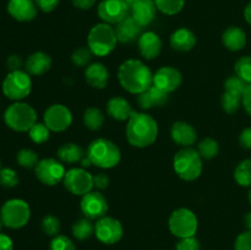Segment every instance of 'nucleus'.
Wrapping results in <instances>:
<instances>
[{
  "label": "nucleus",
  "instance_id": "nucleus-1",
  "mask_svg": "<svg viewBox=\"0 0 251 250\" xmlns=\"http://www.w3.org/2000/svg\"><path fill=\"white\" fill-rule=\"evenodd\" d=\"M118 78L125 91L140 95L153 85V74L147 65L137 59H127L118 70Z\"/></svg>",
  "mask_w": 251,
  "mask_h": 250
},
{
  "label": "nucleus",
  "instance_id": "nucleus-2",
  "mask_svg": "<svg viewBox=\"0 0 251 250\" xmlns=\"http://www.w3.org/2000/svg\"><path fill=\"white\" fill-rule=\"evenodd\" d=\"M125 132L131 146L145 149L156 141L158 136V124L150 114L132 112L131 117L127 120Z\"/></svg>",
  "mask_w": 251,
  "mask_h": 250
},
{
  "label": "nucleus",
  "instance_id": "nucleus-3",
  "mask_svg": "<svg viewBox=\"0 0 251 250\" xmlns=\"http://www.w3.org/2000/svg\"><path fill=\"white\" fill-rule=\"evenodd\" d=\"M86 156L93 166L102 169H110L119 164L122 152L113 141L104 137H98L88 145Z\"/></svg>",
  "mask_w": 251,
  "mask_h": 250
},
{
  "label": "nucleus",
  "instance_id": "nucleus-4",
  "mask_svg": "<svg viewBox=\"0 0 251 250\" xmlns=\"http://www.w3.org/2000/svg\"><path fill=\"white\" fill-rule=\"evenodd\" d=\"M118 43L115 29L112 25L102 22L90 29L87 37V46L96 56H107L115 49Z\"/></svg>",
  "mask_w": 251,
  "mask_h": 250
},
{
  "label": "nucleus",
  "instance_id": "nucleus-5",
  "mask_svg": "<svg viewBox=\"0 0 251 250\" xmlns=\"http://www.w3.org/2000/svg\"><path fill=\"white\" fill-rule=\"evenodd\" d=\"M173 167L179 178L185 181H193L202 173V158L198 150L184 147L174 156Z\"/></svg>",
  "mask_w": 251,
  "mask_h": 250
},
{
  "label": "nucleus",
  "instance_id": "nucleus-6",
  "mask_svg": "<svg viewBox=\"0 0 251 250\" xmlns=\"http://www.w3.org/2000/svg\"><path fill=\"white\" fill-rule=\"evenodd\" d=\"M4 122L14 131H28L37 123V113L28 103L15 102L5 110Z\"/></svg>",
  "mask_w": 251,
  "mask_h": 250
},
{
  "label": "nucleus",
  "instance_id": "nucleus-7",
  "mask_svg": "<svg viewBox=\"0 0 251 250\" xmlns=\"http://www.w3.org/2000/svg\"><path fill=\"white\" fill-rule=\"evenodd\" d=\"M0 218L2 225L11 229H20L28 223L31 218V208L25 200L11 199L0 208Z\"/></svg>",
  "mask_w": 251,
  "mask_h": 250
},
{
  "label": "nucleus",
  "instance_id": "nucleus-8",
  "mask_svg": "<svg viewBox=\"0 0 251 250\" xmlns=\"http://www.w3.org/2000/svg\"><path fill=\"white\" fill-rule=\"evenodd\" d=\"M1 88L2 93H4L9 100L20 102V100L28 97L29 93H31V75H29L27 71L24 70L10 71V73L5 76L4 81H2Z\"/></svg>",
  "mask_w": 251,
  "mask_h": 250
},
{
  "label": "nucleus",
  "instance_id": "nucleus-9",
  "mask_svg": "<svg viewBox=\"0 0 251 250\" xmlns=\"http://www.w3.org/2000/svg\"><path fill=\"white\" fill-rule=\"evenodd\" d=\"M168 225L172 234L181 239V238L194 237L198 230L199 222L193 211L181 207L172 212Z\"/></svg>",
  "mask_w": 251,
  "mask_h": 250
},
{
  "label": "nucleus",
  "instance_id": "nucleus-10",
  "mask_svg": "<svg viewBox=\"0 0 251 250\" xmlns=\"http://www.w3.org/2000/svg\"><path fill=\"white\" fill-rule=\"evenodd\" d=\"M63 184L73 195L83 196L92 191L93 175L85 168H71L65 173Z\"/></svg>",
  "mask_w": 251,
  "mask_h": 250
},
{
  "label": "nucleus",
  "instance_id": "nucleus-11",
  "mask_svg": "<svg viewBox=\"0 0 251 250\" xmlns=\"http://www.w3.org/2000/svg\"><path fill=\"white\" fill-rule=\"evenodd\" d=\"M65 173V167L55 158L41 159L34 168V174H36L37 179L42 184L48 186H54L63 181Z\"/></svg>",
  "mask_w": 251,
  "mask_h": 250
},
{
  "label": "nucleus",
  "instance_id": "nucleus-12",
  "mask_svg": "<svg viewBox=\"0 0 251 250\" xmlns=\"http://www.w3.org/2000/svg\"><path fill=\"white\" fill-rule=\"evenodd\" d=\"M123 225L119 220L109 216L97 220L95 225V234L100 243L107 245L115 244L123 238Z\"/></svg>",
  "mask_w": 251,
  "mask_h": 250
},
{
  "label": "nucleus",
  "instance_id": "nucleus-13",
  "mask_svg": "<svg viewBox=\"0 0 251 250\" xmlns=\"http://www.w3.org/2000/svg\"><path fill=\"white\" fill-rule=\"evenodd\" d=\"M43 120L50 131L63 132L70 127L73 123V114L66 105L51 104L44 112Z\"/></svg>",
  "mask_w": 251,
  "mask_h": 250
},
{
  "label": "nucleus",
  "instance_id": "nucleus-14",
  "mask_svg": "<svg viewBox=\"0 0 251 250\" xmlns=\"http://www.w3.org/2000/svg\"><path fill=\"white\" fill-rule=\"evenodd\" d=\"M80 207L86 218L90 220H100L107 216L108 201L105 196L100 191H90L82 196Z\"/></svg>",
  "mask_w": 251,
  "mask_h": 250
},
{
  "label": "nucleus",
  "instance_id": "nucleus-15",
  "mask_svg": "<svg viewBox=\"0 0 251 250\" xmlns=\"http://www.w3.org/2000/svg\"><path fill=\"white\" fill-rule=\"evenodd\" d=\"M130 6L124 0H102L98 4L97 12L104 24L117 25L129 16Z\"/></svg>",
  "mask_w": 251,
  "mask_h": 250
},
{
  "label": "nucleus",
  "instance_id": "nucleus-16",
  "mask_svg": "<svg viewBox=\"0 0 251 250\" xmlns=\"http://www.w3.org/2000/svg\"><path fill=\"white\" fill-rule=\"evenodd\" d=\"M183 82V75L173 66H163L153 74V85L164 92L172 93L178 90Z\"/></svg>",
  "mask_w": 251,
  "mask_h": 250
},
{
  "label": "nucleus",
  "instance_id": "nucleus-17",
  "mask_svg": "<svg viewBox=\"0 0 251 250\" xmlns=\"http://www.w3.org/2000/svg\"><path fill=\"white\" fill-rule=\"evenodd\" d=\"M37 5L34 0H9L7 12L19 22H29L36 19Z\"/></svg>",
  "mask_w": 251,
  "mask_h": 250
},
{
  "label": "nucleus",
  "instance_id": "nucleus-18",
  "mask_svg": "<svg viewBox=\"0 0 251 250\" xmlns=\"http://www.w3.org/2000/svg\"><path fill=\"white\" fill-rule=\"evenodd\" d=\"M131 16L140 26H149L157 16V6L153 0H136L130 6Z\"/></svg>",
  "mask_w": 251,
  "mask_h": 250
},
{
  "label": "nucleus",
  "instance_id": "nucleus-19",
  "mask_svg": "<svg viewBox=\"0 0 251 250\" xmlns=\"http://www.w3.org/2000/svg\"><path fill=\"white\" fill-rule=\"evenodd\" d=\"M140 54L147 60L156 59L162 51V39L157 33L152 31L144 32L137 39Z\"/></svg>",
  "mask_w": 251,
  "mask_h": 250
},
{
  "label": "nucleus",
  "instance_id": "nucleus-20",
  "mask_svg": "<svg viewBox=\"0 0 251 250\" xmlns=\"http://www.w3.org/2000/svg\"><path fill=\"white\" fill-rule=\"evenodd\" d=\"M171 137L178 146L191 147L198 139L195 127L186 122H176L172 125Z\"/></svg>",
  "mask_w": 251,
  "mask_h": 250
},
{
  "label": "nucleus",
  "instance_id": "nucleus-21",
  "mask_svg": "<svg viewBox=\"0 0 251 250\" xmlns=\"http://www.w3.org/2000/svg\"><path fill=\"white\" fill-rule=\"evenodd\" d=\"M115 34H117L118 42L123 44L132 43L134 41L140 38L142 34V26H140L132 16H126L124 20L117 24L115 27Z\"/></svg>",
  "mask_w": 251,
  "mask_h": 250
},
{
  "label": "nucleus",
  "instance_id": "nucleus-22",
  "mask_svg": "<svg viewBox=\"0 0 251 250\" xmlns=\"http://www.w3.org/2000/svg\"><path fill=\"white\" fill-rule=\"evenodd\" d=\"M51 63L53 60H51L50 55L44 51H36L27 58L26 63H25V69L29 75L41 76L50 70Z\"/></svg>",
  "mask_w": 251,
  "mask_h": 250
},
{
  "label": "nucleus",
  "instance_id": "nucleus-23",
  "mask_svg": "<svg viewBox=\"0 0 251 250\" xmlns=\"http://www.w3.org/2000/svg\"><path fill=\"white\" fill-rule=\"evenodd\" d=\"M85 78L88 85L93 88L102 90L108 85L109 71L102 63H92L85 70Z\"/></svg>",
  "mask_w": 251,
  "mask_h": 250
},
{
  "label": "nucleus",
  "instance_id": "nucleus-24",
  "mask_svg": "<svg viewBox=\"0 0 251 250\" xmlns=\"http://www.w3.org/2000/svg\"><path fill=\"white\" fill-rule=\"evenodd\" d=\"M169 42H171V47L174 50L189 51L195 47L196 36L191 29L181 27V28L176 29L172 33Z\"/></svg>",
  "mask_w": 251,
  "mask_h": 250
},
{
  "label": "nucleus",
  "instance_id": "nucleus-25",
  "mask_svg": "<svg viewBox=\"0 0 251 250\" xmlns=\"http://www.w3.org/2000/svg\"><path fill=\"white\" fill-rule=\"evenodd\" d=\"M222 43L228 50L239 51L247 44V33L238 26H230L223 32Z\"/></svg>",
  "mask_w": 251,
  "mask_h": 250
},
{
  "label": "nucleus",
  "instance_id": "nucleus-26",
  "mask_svg": "<svg viewBox=\"0 0 251 250\" xmlns=\"http://www.w3.org/2000/svg\"><path fill=\"white\" fill-rule=\"evenodd\" d=\"M132 108L129 100L123 97H113L107 103V113L110 118L118 122H125L129 120L132 114Z\"/></svg>",
  "mask_w": 251,
  "mask_h": 250
},
{
  "label": "nucleus",
  "instance_id": "nucleus-27",
  "mask_svg": "<svg viewBox=\"0 0 251 250\" xmlns=\"http://www.w3.org/2000/svg\"><path fill=\"white\" fill-rule=\"evenodd\" d=\"M56 154H58V158L60 159V162L69 164L81 162L86 156L82 147L78 146L77 144H74V142L61 145L56 151Z\"/></svg>",
  "mask_w": 251,
  "mask_h": 250
},
{
  "label": "nucleus",
  "instance_id": "nucleus-28",
  "mask_svg": "<svg viewBox=\"0 0 251 250\" xmlns=\"http://www.w3.org/2000/svg\"><path fill=\"white\" fill-rule=\"evenodd\" d=\"M104 114L102 110L98 109L96 107H90L85 110L83 113V124L87 129L92 130V131H97L104 124Z\"/></svg>",
  "mask_w": 251,
  "mask_h": 250
},
{
  "label": "nucleus",
  "instance_id": "nucleus-29",
  "mask_svg": "<svg viewBox=\"0 0 251 250\" xmlns=\"http://www.w3.org/2000/svg\"><path fill=\"white\" fill-rule=\"evenodd\" d=\"M90 218H81L73 225V235L77 240H86L95 233V225Z\"/></svg>",
  "mask_w": 251,
  "mask_h": 250
},
{
  "label": "nucleus",
  "instance_id": "nucleus-30",
  "mask_svg": "<svg viewBox=\"0 0 251 250\" xmlns=\"http://www.w3.org/2000/svg\"><path fill=\"white\" fill-rule=\"evenodd\" d=\"M234 179L240 186H251V158L240 162L234 169Z\"/></svg>",
  "mask_w": 251,
  "mask_h": 250
},
{
  "label": "nucleus",
  "instance_id": "nucleus-31",
  "mask_svg": "<svg viewBox=\"0 0 251 250\" xmlns=\"http://www.w3.org/2000/svg\"><path fill=\"white\" fill-rule=\"evenodd\" d=\"M198 152L202 159H212L220 153V145L212 137H205L198 145Z\"/></svg>",
  "mask_w": 251,
  "mask_h": 250
},
{
  "label": "nucleus",
  "instance_id": "nucleus-32",
  "mask_svg": "<svg viewBox=\"0 0 251 250\" xmlns=\"http://www.w3.org/2000/svg\"><path fill=\"white\" fill-rule=\"evenodd\" d=\"M153 1L157 10L168 16L179 14L185 5V0H153Z\"/></svg>",
  "mask_w": 251,
  "mask_h": 250
},
{
  "label": "nucleus",
  "instance_id": "nucleus-33",
  "mask_svg": "<svg viewBox=\"0 0 251 250\" xmlns=\"http://www.w3.org/2000/svg\"><path fill=\"white\" fill-rule=\"evenodd\" d=\"M16 161L19 163V166L24 167V168L31 169L36 168V166L38 164L39 158L38 154L31 149H22L17 152L16 154Z\"/></svg>",
  "mask_w": 251,
  "mask_h": 250
},
{
  "label": "nucleus",
  "instance_id": "nucleus-34",
  "mask_svg": "<svg viewBox=\"0 0 251 250\" xmlns=\"http://www.w3.org/2000/svg\"><path fill=\"white\" fill-rule=\"evenodd\" d=\"M28 136L34 144H44L49 140L50 136V130L48 129L44 123H36L31 129L28 130Z\"/></svg>",
  "mask_w": 251,
  "mask_h": 250
},
{
  "label": "nucleus",
  "instance_id": "nucleus-35",
  "mask_svg": "<svg viewBox=\"0 0 251 250\" xmlns=\"http://www.w3.org/2000/svg\"><path fill=\"white\" fill-rule=\"evenodd\" d=\"M247 87L248 83L237 75L229 76V77L225 81L226 92L232 93V95L238 96V97H243Z\"/></svg>",
  "mask_w": 251,
  "mask_h": 250
},
{
  "label": "nucleus",
  "instance_id": "nucleus-36",
  "mask_svg": "<svg viewBox=\"0 0 251 250\" xmlns=\"http://www.w3.org/2000/svg\"><path fill=\"white\" fill-rule=\"evenodd\" d=\"M235 75L244 80L248 85H251V56L245 55L237 60L234 65Z\"/></svg>",
  "mask_w": 251,
  "mask_h": 250
},
{
  "label": "nucleus",
  "instance_id": "nucleus-37",
  "mask_svg": "<svg viewBox=\"0 0 251 250\" xmlns=\"http://www.w3.org/2000/svg\"><path fill=\"white\" fill-rule=\"evenodd\" d=\"M221 105H222V109L228 114L237 113L242 105V97H238V96L225 91V93L221 97Z\"/></svg>",
  "mask_w": 251,
  "mask_h": 250
},
{
  "label": "nucleus",
  "instance_id": "nucleus-38",
  "mask_svg": "<svg viewBox=\"0 0 251 250\" xmlns=\"http://www.w3.org/2000/svg\"><path fill=\"white\" fill-rule=\"evenodd\" d=\"M42 230L47 235L55 237L60 232V220L54 215H46L42 220Z\"/></svg>",
  "mask_w": 251,
  "mask_h": 250
},
{
  "label": "nucleus",
  "instance_id": "nucleus-39",
  "mask_svg": "<svg viewBox=\"0 0 251 250\" xmlns=\"http://www.w3.org/2000/svg\"><path fill=\"white\" fill-rule=\"evenodd\" d=\"M93 53L88 47H82V48H77L74 50L73 55H71V60H73L74 65L82 68V66L90 65V61L92 59Z\"/></svg>",
  "mask_w": 251,
  "mask_h": 250
},
{
  "label": "nucleus",
  "instance_id": "nucleus-40",
  "mask_svg": "<svg viewBox=\"0 0 251 250\" xmlns=\"http://www.w3.org/2000/svg\"><path fill=\"white\" fill-rule=\"evenodd\" d=\"M19 176L17 173L11 168L0 169V186L6 189H11L17 186L19 184Z\"/></svg>",
  "mask_w": 251,
  "mask_h": 250
},
{
  "label": "nucleus",
  "instance_id": "nucleus-41",
  "mask_svg": "<svg viewBox=\"0 0 251 250\" xmlns=\"http://www.w3.org/2000/svg\"><path fill=\"white\" fill-rule=\"evenodd\" d=\"M49 250H76L75 244L66 235L58 234L51 239L49 244Z\"/></svg>",
  "mask_w": 251,
  "mask_h": 250
},
{
  "label": "nucleus",
  "instance_id": "nucleus-42",
  "mask_svg": "<svg viewBox=\"0 0 251 250\" xmlns=\"http://www.w3.org/2000/svg\"><path fill=\"white\" fill-rule=\"evenodd\" d=\"M149 93L151 96L153 107H163V105H166L169 102V93L164 92L163 90L156 87L154 85H152L149 88Z\"/></svg>",
  "mask_w": 251,
  "mask_h": 250
},
{
  "label": "nucleus",
  "instance_id": "nucleus-43",
  "mask_svg": "<svg viewBox=\"0 0 251 250\" xmlns=\"http://www.w3.org/2000/svg\"><path fill=\"white\" fill-rule=\"evenodd\" d=\"M235 250H251V230L240 233L234 243Z\"/></svg>",
  "mask_w": 251,
  "mask_h": 250
},
{
  "label": "nucleus",
  "instance_id": "nucleus-44",
  "mask_svg": "<svg viewBox=\"0 0 251 250\" xmlns=\"http://www.w3.org/2000/svg\"><path fill=\"white\" fill-rule=\"evenodd\" d=\"M200 242L194 237L181 238L178 243H176V250H200Z\"/></svg>",
  "mask_w": 251,
  "mask_h": 250
},
{
  "label": "nucleus",
  "instance_id": "nucleus-45",
  "mask_svg": "<svg viewBox=\"0 0 251 250\" xmlns=\"http://www.w3.org/2000/svg\"><path fill=\"white\" fill-rule=\"evenodd\" d=\"M59 1H60V0H34L37 7H38L41 11L46 12V14L54 11V10L58 7Z\"/></svg>",
  "mask_w": 251,
  "mask_h": 250
},
{
  "label": "nucleus",
  "instance_id": "nucleus-46",
  "mask_svg": "<svg viewBox=\"0 0 251 250\" xmlns=\"http://www.w3.org/2000/svg\"><path fill=\"white\" fill-rule=\"evenodd\" d=\"M109 185V176L105 173H98L93 175V188L98 190H104Z\"/></svg>",
  "mask_w": 251,
  "mask_h": 250
},
{
  "label": "nucleus",
  "instance_id": "nucleus-47",
  "mask_svg": "<svg viewBox=\"0 0 251 250\" xmlns=\"http://www.w3.org/2000/svg\"><path fill=\"white\" fill-rule=\"evenodd\" d=\"M137 104H139L140 108L144 110L154 108L153 103H152V100H151V96H150L149 93V90L140 93V95H137Z\"/></svg>",
  "mask_w": 251,
  "mask_h": 250
},
{
  "label": "nucleus",
  "instance_id": "nucleus-48",
  "mask_svg": "<svg viewBox=\"0 0 251 250\" xmlns=\"http://www.w3.org/2000/svg\"><path fill=\"white\" fill-rule=\"evenodd\" d=\"M6 66L10 71H17L22 70V66H24V61H22L21 56L17 55V54H12L7 58L6 60Z\"/></svg>",
  "mask_w": 251,
  "mask_h": 250
},
{
  "label": "nucleus",
  "instance_id": "nucleus-49",
  "mask_svg": "<svg viewBox=\"0 0 251 250\" xmlns=\"http://www.w3.org/2000/svg\"><path fill=\"white\" fill-rule=\"evenodd\" d=\"M239 144L243 149L251 150V126L245 127L239 135Z\"/></svg>",
  "mask_w": 251,
  "mask_h": 250
},
{
  "label": "nucleus",
  "instance_id": "nucleus-50",
  "mask_svg": "<svg viewBox=\"0 0 251 250\" xmlns=\"http://www.w3.org/2000/svg\"><path fill=\"white\" fill-rule=\"evenodd\" d=\"M242 105L244 107L245 112L251 117V85H248L244 95L242 97Z\"/></svg>",
  "mask_w": 251,
  "mask_h": 250
},
{
  "label": "nucleus",
  "instance_id": "nucleus-51",
  "mask_svg": "<svg viewBox=\"0 0 251 250\" xmlns=\"http://www.w3.org/2000/svg\"><path fill=\"white\" fill-rule=\"evenodd\" d=\"M0 250H14V243L11 238L2 233H0Z\"/></svg>",
  "mask_w": 251,
  "mask_h": 250
},
{
  "label": "nucleus",
  "instance_id": "nucleus-52",
  "mask_svg": "<svg viewBox=\"0 0 251 250\" xmlns=\"http://www.w3.org/2000/svg\"><path fill=\"white\" fill-rule=\"evenodd\" d=\"M71 1L74 6L81 10H90L96 4V0H71Z\"/></svg>",
  "mask_w": 251,
  "mask_h": 250
},
{
  "label": "nucleus",
  "instance_id": "nucleus-53",
  "mask_svg": "<svg viewBox=\"0 0 251 250\" xmlns=\"http://www.w3.org/2000/svg\"><path fill=\"white\" fill-rule=\"evenodd\" d=\"M244 17H245V21H247L248 24H249L251 26V1L247 5V6H245Z\"/></svg>",
  "mask_w": 251,
  "mask_h": 250
},
{
  "label": "nucleus",
  "instance_id": "nucleus-54",
  "mask_svg": "<svg viewBox=\"0 0 251 250\" xmlns=\"http://www.w3.org/2000/svg\"><path fill=\"white\" fill-rule=\"evenodd\" d=\"M244 223H245V227H247L249 230H251V211L245 215Z\"/></svg>",
  "mask_w": 251,
  "mask_h": 250
},
{
  "label": "nucleus",
  "instance_id": "nucleus-55",
  "mask_svg": "<svg viewBox=\"0 0 251 250\" xmlns=\"http://www.w3.org/2000/svg\"><path fill=\"white\" fill-rule=\"evenodd\" d=\"M81 164H82V168H86V167L92 166V163H91L90 159L87 158V156H85V158H83L82 161H81Z\"/></svg>",
  "mask_w": 251,
  "mask_h": 250
},
{
  "label": "nucleus",
  "instance_id": "nucleus-56",
  "mask_svg": "<svg viewBox=\"0 0 251 250\" xmlns=\"http://www.w3.org/2000/svg\"><path fill=\"white\" fill-rule=\"evenodd\" d=\"M124 1H125V2H126V4H127V5H129V6H131V5H132V4H134V2H135V1H136V0H124Z\"/></svg>",
  "mask_w": 251,
  "mask_h": 250
},
{
  "label": "nucleus",
  "instance_id": "nucleus-57",
  "mask_svg": "<svg viewBox=\"0 0 251 250\" xmlns=\"http://www.w3.org/2000/svg\"><path fill=\"white\" fill-rule=\"evenodd\" d=\"M248 199H249V202L251 205V186H250V190H249V195H248Z\"/></svg>",
  "mask_w": 251,
  "mask_h": 250
},
{
  "label": "nucleus",
  "instance_id": "nucleus-58",
  "mask_svg": "<svg viewBox=\"0 0 251 250\" xmlns=\"http://www.w3.org/2000/svg\"><path fill=\"white\" fill-rule=\"evenodd\" d=\"M1 227H2V222H1V218H0V230H1Z\"/></svg>",
  "mask_w": 251,
  "mask_h": 250
},
{
  "label": "nucleus",
  "instance_id": "nucleus-59",
  "mask_svg": "<svg viewBox=\"0 0 251 250\" xmlns=\"http://www.w3.org/2000/svg\"><path fill=\"white\" fill-rule=\"evenodd\" d=\"M0 169H1V163H0Z\"/></svg>",
  "mask_w": 251,
  "mask_h": 250
},
{
  "label": "nucleus",
  "instance_id": "nucleus-60",
  "mask_svg": "<svg viewBox=\"0 0 251 250\" xmlns=\"http://www.w3.org/2000/svg\"></svg>",
  "mask_w": 251,
  "mask_h": 250
}]
</instances>
